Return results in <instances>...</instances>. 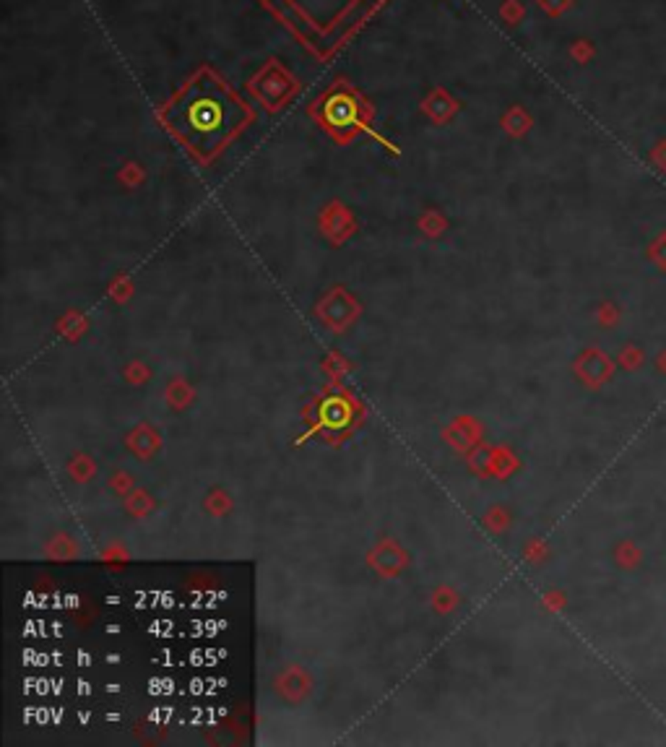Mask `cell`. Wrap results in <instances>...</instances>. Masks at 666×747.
I'll use <instances>...</instances> for the list:
<instances>
[{"label": "cell", "mask_w": 666, "mask_h": 747, "mask_svg": "<svg viewBox=\"0 0 666 747\" xmlns=\"http://www.w3.org/2000/svg\"><path fill=\"white\" fill-rule=\"evenodd\" d=\"M250 117L248 107L211 70H198L162 110L166 128L201 157L216 154Z\"/></svg>", "instance_id": "obj_1"}, {"label": "cell", "mask_w": 666, "mask_h": 747, "mask_svg": "<svg viewBox=\"0 0 666 747\" xmlns=\"http://www.w3.org/2000/svg\"><path fill=\"white\" fill-rule=\"evenodd\" d=\"M268 8L284 19L289 29H295L305 39V45L318 50L326 45L336 50L347 37L352 23H359L370 0H265Z\"/></svg>", "instance_id": "obj_2"}, {"label": "cell", "mask_w": 666, "mask_h": 747, "mask_svg": "<svg viewBox=\"0 0 666 747\" xmlns=\"http://www.w3.org/2000/svg\"><path fill=\"white\" fill-rule=\"evenodd\" d=\"M326 107V122L341 128V125H352L356 122V105H354V97L349 91H336L331 97L323 102Z\"/></svg>", "instance_id": "obj_3"}]
</instances>
